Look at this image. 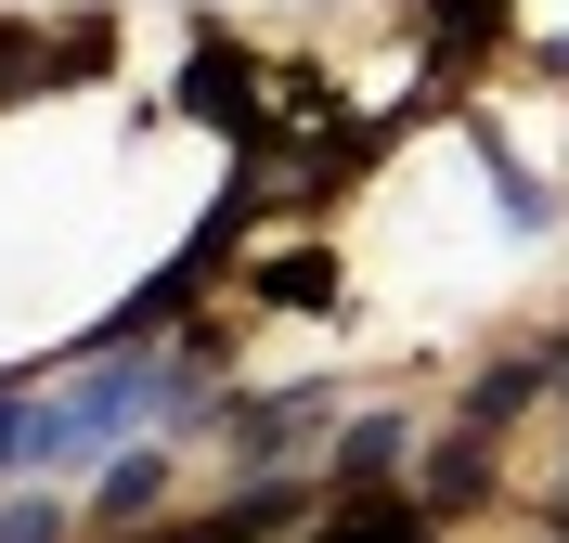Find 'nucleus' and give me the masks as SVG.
Listing matches in <instances>:
<instances>
[{"label":"nucleus","instance_id":"6","mask_svg":"<svg viewBox=\"0 0 569 543\" xmlns=\"http://www.w3.org/2000/svg\"><path fill=\"white\" fill-rule=\"evenodd\" d=\"M0 479H27V401L0 389Z\"/></svg>","mask_w":569,"mask_h":543},{"label":"nucleus","instance_id":"5","mask_svg":"<svg viewBox=\"0 0 569 543\" xmlns=\"http://www.w3.org/2000/svg\"><path fill=\"white\" fill-rule=\"evenodd\" d=\"M0 543H66V492H52V479L13 492V505H0Z\"/></svg>","mask_w":569,"mask_h":543},{"label":"nucleus","instance_id":"1","mask_svg":"<svg viewBox=\"0 0 569 543\" xmlns=\"http://www.w3.org/2000/svg\"><path fill=\"white\" fill-rule=\"evenodd\" d=\"M466 155H479V181H492V194H505V233H557V194H543V181H531V169H518V155L492 143V130H466Z\"/></svg>","mask_w":569,"mask_h":543},{"label":"nucleus","instance_id":"8","mask_svg":"<svg viewBox=\"0 0 569 543\" xmlns=\"http://www.w3.org/2000/svg\"><path fill=\"white\" fill-rule=\"evenodd\" d=\"M557 492H569V466H557Z\"/></svg>","mask_w":569,"mask_h":543},{"label":"nucleus","instance_id":"4","mask_svg":"<svg viewBox=\"0 0 569 543\" xmlns=\"http://www.w3.org/2000/svg\"><path fill=\"white\" fill-rule=\"evenodd\" d=\"M401 466V414H362L350 440H337V479H389Z\"/></svg>","mask_w":569,"mask_h":543},{"label":"nucleus","instance_id":"2","mask_svg":"<svg viewBox=\"0 0 569 543\" xmlns=\"http://www.w3.org/2000/svg\"><path fill=\"white\" fill-rule=\"evenodd\" d=\"M298 428H323V389H272V401H247V414H233V440H247V466H272V453H284Z\"/></svg>","mask_w":569,"mask_h":543},{"label":"nucleus","instance_id":"7","mask_svg":"<svg viewBox=\"0 0 569 543\" xmlns=\"http://www.w3.org/2000/svg\"><path fill=\"white\" fill-rule=\"evenodd\" d=\"M543 375H557V389H569V336H557V350H543Z\"/></svg>","mask_w":569,"mask_h":543},{"label":"nucleus","instance_id":"3","mask_svg":"<svg viewBox=\"0 0 569 543\" xmlns=\"http://www.w3.org/2000/svg\"><path fill=\"white\" fill-rule=\"evenodd\" d=\"M91 505H104V517H156V505H169V453H117V466L91 479Z\"/></svg>","mask_w":569,"mask_h":543}]
</instances>
